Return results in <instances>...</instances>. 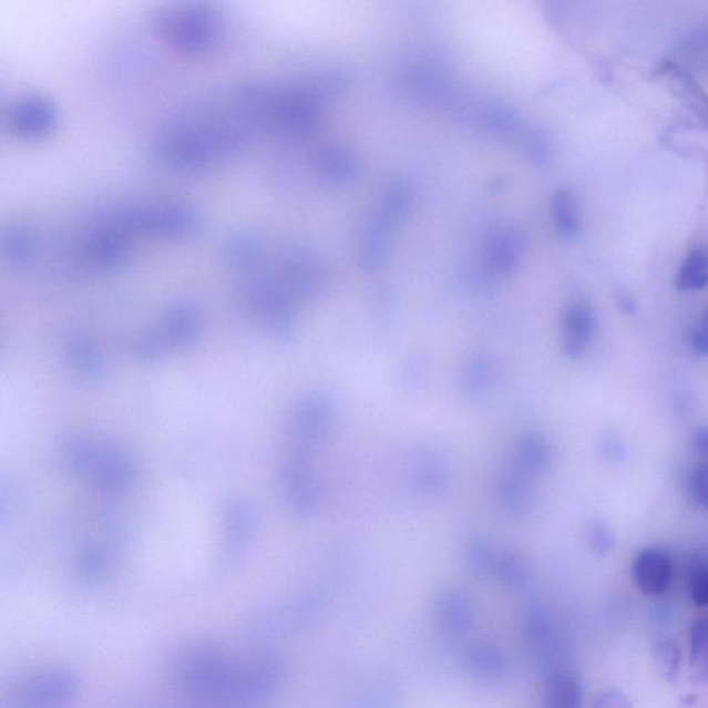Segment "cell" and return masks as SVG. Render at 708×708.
<instances>
[{
  "instance_id": "484cf974",
  "label": "cell",
  "mask_w": 708,
  "mask_h": 708,
  "mask_svg": "<svg viewBox=\"0 0 708 708\" xmlns=\"http://www.w3.org/2000/svg\"><path fill=\"white\" fill-rule=\"evenodd\" d=\"M705 321H706V322H707V325H708V315H707V319H706Z\"/></svg>"
},
{
  "instance_id": "4fadbf2b",
  "label": "cell",
  "mask_w": 708,
  "mask_h": 708,
  "mask_svg": "<svg viewBox=\"0 0 708 708\" xmlns=\"http://www.w3.org/2000/svg\"><path fill=\"white\" fill-rule=\"evenodd\" d=\"M493 373L492 357L486 353L472 355L465 362L464 368H462V390L472 399L481 398L492 384Z\"/></svg>"
},
{
  "instance_id": "8fae6325",
  "label": "cell",
  "mask_w": 708,
  "mask_h": 708,
  "mask_svg": "<svg viewBox=\"0 0 708 708\" xmlns=\"http://www.w3.org/2000/svg\"><path fill=\"white\" fill-rule=\"evenodd\" d=\"M500 552L486 535H473L465 545L464 560L468 571L478 578L494 577Z\"/></svg>"
},
{
  "instance_id": "ba28073f",
  "label": "cell",
  "mask_w": 708,
  "mask_h": 708,
  "mask_svg": "<svg viewBox=\"0 0 708 708\" xmlns=\"http://www.w3.org/2000/svg\"><path fill=\"white\" fill-rule=\"evenodd\" d=\"M506 666L503 651L490 644L473 645L462 657V667L478 681H497L506 673Z\"/></svg>"
},
{
  "instance_id": "30bf717a",
  "label": "cell",
  "mask_w": 708,
  "mask_h": 708,
  "mask_svg": "<svg viewBox=\"0 0 708 708\" xmlns=\"http://www.w3.org/2000/svg\"><path fill=\"white\" fill-rule=\"evenodd\" d=\"M583 687L577 676L568 671L551 674L541 708H582Z\"/></svg>"
},
{
  "instance_id": "7c38bea8",
  "label": "cell",
  "mask_w": 708,
  "mask_h": 708,
  "mask_svg": "<svg viewBox=\"0 0 708 708\" xmlns=\"http://www.w3.org/2000/svg\"><path fill=\"white\" fill-rule=\"evenodd\" d=\"M294 504L302 512H311L320 503V489L308 462L295 461L289 468Z\"/></svg>"
},
{
  "instance_id": "e0dca14e",
  "label": "cell",
  "mask_w": 708,
  "mask_h": 708,
  "mask_svg": "<svg viewBox=\"0 0 708 708\" xmlns=\"http://www.w3.org/2000/svg\"><path fill=\"white\" fill-rule=\"evenodd\" d=\"M654 657L657 668L668 683L676 681L681 665V654L673 639H661L654 646Z\"/></svg>"
},
{
  "instance_id": "5bb4252c",
  "label": "cell",
  "mask_w": 708,
  "mask_h": 708,
  "mask_svg": "<svg viewBox=\"0 0 708 708\" xmlns=\"http://www.w3.org/2000/svg\"><path fill=\"white\" fill-rule=\"evenodd\" d=\"M676 286L679 293L701 291L708 286V250L695 249L679 267Z\"/></svg>"
},
{
  "instance_id": "9a60e30c",
  "label": "cell",
  "mask_w": 708,
  "mask_h": 708,
  "mask_svg": "<svg viewBox=\"0 0 708 708\" xmlns=\"http://www.w3.org/2000/svg\"><path fill=\"white\" fill-rule=\"evenodd\" d=\"M690 670L695 681H708V622L696 620L690 629Z\"/></svg>"
},
{
  "instance_id": "cb8c5ba5",
  "label": "cell",
  "mask_w": 708,
  "mask_h": 708,
  "mask_svg": "<svg viewBox=\"0 0 708 708\" xmlns=\"http://www.w3.org/2000/svg\"><path fill=\"white\" fill-rule=\"evenodd\" d=\"M694 445L701 459L708 464V428H700L694 437Z\"/></svg>"
},
{
  "instance_id": "ffe728a7",
  "label": "cell",
  "mask_w": 708,
  "mask_h": 708,
  "mask_svg": "<svg viewBox=\"0 0 708 708\" xmlns=\"http://www.w3.org/2000/svg\"><path fill=\"white\" fill-rule=\"evenodd\" d=\"M588 541L591 548L598 555H606L615 546V537H613L610 529L599 522L589 526Z\"/></svg>"
},
{
  "instance_id": "7a4b0ae2",
  "label": "cell",
  "mask_w": 708,
  "mask_h": 708,
  "mask_svg": "<svg viewBox=\"0 0 708 708\" xmlns=\"http://www.w3.org/2000/svg\"><path fill=\"white\" fill-rule=\"evenodd\" d=\"M494 494L506 515L523 517L532 511L531 475L516 464L504 465L495 473Z\"/></svg>"
},
{
  "instance_id": "3957f363",
  "label": "cell",
  "mask_w": 708,
  "mask_h": 708,
  "mask_svg": "<svg viewBox=\"0 0 708 708\" xmlns=\"http://www.w3.org/2000/svg\"><path fill=\"white\" fill-rule=\"evenodd\" d=\"M338 417L336 401L330 396H310L299 410L300 437L310 444H319L330 437Z\"/></svg>"
},
{
  "instance_id": "6da1fadb",
  "label": "cell",
  "mask_w": 708,
  "mask_h": 708,
  "mask_svg": "<svg viewBox=\"0 0 708 708\" xmlns=\"http://www.w3.org/2000/svg\"><path fill=\"white\" fill-rule=\"evenodd\" d=\"M433 616L440 632L449 638H461L471 632L476 610L465 591L450 587L440 591L434 598Z\"/></svg>"
},
{
  "instance_id": "277c9868",
  "label": "cell",
  "mask_w": 708,
  "mask_h": 708,
  "mask_svg": "<svg viewBox=\"0 0 708 708\" xmlns=\"http://www.w3.org/2000/svg\"><path fill=\"white\" fill-rule=\"evenodd\" d=\"M523 633H525L529 648L537 657L538 665L551 674L556 673L552 666L556 657L555 628L544 609L535 606L527 607L523 617Z\"/></svg>"
},
{
  "instance_id": "2e32d148",
  "label": "cell",
  "mask_w": 708,
  "mask_h": 708,
  "mask_svg": "<svg viewBox=\"0 0 708 708\" xmlns=\"http://www.w3.org/2000/svg\"><path fill=\"white\" fill-rule=\"evenodd\" d=\"M494 578L505 585L506 588L521 589L529 582V568L526 562L516 552L501 554Z\"/></svg>"
},
{
  "instance_id": "8992f818",
  "label": "cell",
  "mask_w": 708,
  "mask_h": 708,
  "mask_svg": "<svg viewBox=\"0 0 708 708\" xmlns=\"http://www.w3.org/2000/svg\"><path fill=\"white\" fill-rule=\"evenodd\" d=\"M596 332V319L587 304L568 306L563 315L562 341L563 350L572 359H577L588 349Z\"/></svg>"
},
{
  "instance_id": "d6986e66",
  "label": "cell",
  "mask_w": 708,
  "mask_h": 708,
  "mask_svg": "<svg viewBox=\"0 0 708 708\" xmlns=\"http://www.w3.org/2000/svg\"><path fill=\"white\" fill-rule=\"evenodd\" d=\"M687 494L690 503L700 510H708V464L695 465L688 473Z\"/></svg>"
},
{
  "instance_id": "5b68a950",
  "label": "cell",
  "mask_w": 708,
  "mask_h": 708,
  "mask_svg": "<svg viewBox=\"0 0 708 708\" xmlns=\"http://www.w3.org/2000/svg\"><path fill=\"white\" fill-rule=\"evenodd\" d=\"M633 577L640 593L648 596L665 594L673 578L670 556L659 550L640 552L634 561Z\"/></svg>"
},
{
  "instance_id": "7402d4cb",
  "label": "cell",
  "mask_w": 708,
  "mask_h": 708,
  "mask_svg": "<svg viewBox=\"0 0 708 708\" xmlns=\"http://www.w3.org/2000/svg\"><path fill=\"white\" fill-rule=\"evenodd\" d=\"M589 708H632V704L622 692L610 690L599 695Z\"/></svg>"
},
{
  "instance_id": "603a6c76",
  "label": "cell",
  "mask_w": 708,
  "mask_h": 708,
  "mask_svg": "<svg viewBox=\"0 0 708 708\" xmlns=\"http://www.w3.org/2000/svg\"><path fill=\"white\" fill-rule=\"evenodd\" d=\"M690 348L698 356H708V325L706 321L696 326L690 334Z\"/></svg>"
},
{
  "instance_id": "52a82bcc",
  "label": "cell",
  "mask_w": 708,
  "mask_h": 708,
  "mask_svg": "<svg viewBox=\"0 0 708 708\" xmlns=\"http://www.w3.org/2000/svg\"><path fill=\"white\" fill-rule=\"evenodd\" d=\"M411 482L418 493L437 497L445 492L450 483L448 461L438 451H422L411 466Z\"/></svg>"
},
{
  "instance_id": "44dd1931",
  "label": "cell",
  "mask_w": 708,
  "mask_h": 708,
  "mask_svg": "<svg viewBox=\"0 0 708 708\" xmlns=\"http://www.w3.org/2000/svg\"><path fill=\"white\" fill-rule=\"evenodd\" d=\"M690 598L698 606H708V568L695 567L689 578Z\"/></svg>"
},
{
  "instance_id": "9c48e42d",
  "label": "cell",
  "mask_w": 708,
  "mask_h": 708,
  "mask_svg": "<svg viewBox=\"0 0 708 708\" xmlns=\"http://www.w3.org/2000/svg\"><path fill=\"white\" fill-rule=\"evenodd\" d=\"M516 465L527 475H541L550 470L552 449L548 440L538 432H525L515 445Z\"/></svg>"
},
{
  "instance_id": "ac0fdd59",
  "label": "cell",
  "mask_w": 708,
  "mask_h": 708,
  "mask_svg": "<svg viewBox=\"0 0 708 708\" xmlns=\"http://www.w3.org/2000/svg\"><path fill=\"white\" fill-rule=\"evenodd\" d=\"M554 217L557 228L566 236H571L578 228V212L576 199L571 192H560L554 198Z\"/></svg>"
},
{
  "instance_id": "d4e9b609",
  "label": "cell",
  "mask_w": 708,
  "mask_h": 708,
  "mask_svg": "<svg viewBox=\"0 0 708 708\" xmlns=\"http://www.w3.org/2000/svg\"><path fill=\"white\" fill-rule=\"evenodd\" d=\"M618 306H620L623 311H626L628 315H633L635 309H637V304H635L632 295L627 293H620L617 297Z\"/></svg>"
}]
</instances>
